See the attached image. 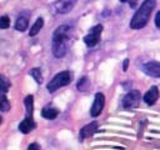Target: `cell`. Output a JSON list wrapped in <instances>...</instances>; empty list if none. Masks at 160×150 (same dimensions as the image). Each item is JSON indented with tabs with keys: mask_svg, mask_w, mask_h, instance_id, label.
<instances>
[{
	"mask_svg": "<svg viewBox=\"0 0 160 150\" xmlns=\"http://www.w3.org/2000/svg\"><path fill=\"white\" fill-rule=\"evenodd\" d=\"M72 35V28L69 25H60L56 28L51 40V50L55 58H62L66 55L68 49L71 45Z\"/></svg>",
	"mask_w": 160,
	"mask_h": 150,
	"instance_id": "cell-1",
	"label": "cell"
},
{
	"mask_svg": "<svg viewBox=\"0 0 160 150\" xmlns=\"http://www.w3.org/2000/svg\"><path fill=\"white\" fill-rule=\"evenodd\" d=\"M155 5H156V0H145L141 4V6L136 10V12L134 14V16H132V19L130 21V28L131 29H141V28H144L148 24Z\"/></svg>",
	"mask_w": 160,
	"mask_h": 150,
	"instance_id": "cell-2",
	"label": "cell"
},
{
	"mask_svg": "<svg viewBox=\"0 0 160 150\" xmlns=\"http://www.w3.org/2000/svg\"><path fill=\"white\" fill-rule=\"evenodd\" d=\"M71 79H72V75L70 71L65 70V71H61L59 74H56L48 84V91L49 92H54L55 90L62 88V86H66L71 82Z\"/></svg>",
	"mask_w": 160,
	"mask_h": 150,
	"instance_id": "cell-3",
	"label": "cell"
},
{
	"mask_svg": "<svg viewBox=\"0 0 160 150\" xmlns=\"http://www.w3.org/2000/svg\"><path fill=\"white\" fill-rule=\"evenodd\" d=\"M140 99H141V95H140V91L139 90H130L124 98H122V108L126 109V110H131V109H135L139 106L140 104Z\"/></svg>",
	"mask_w": 160,
	"mask_h": 150,
	"instance_id": "cell-4",
	"label": "cell"
},
{
	"mask_svg": "<svg viewBox=\"0 0 160 150\" xmlns=\"http://www.w3.org/2000/svg\"><path fill=\"white\" fill-rule=\"evenodd\" d=\"M101 32H102V25H101V24L92 26V28L90 29L89 34H88V35L84 38V42H85V44H86L89 48L95 46V45L99 42V40H100Z\"/></svg>",
	"mask_w": 160,
	"mask_h": 150,
	"instance_id": "cell-5",
	"label": "cell"
},
{
	"mask_svg": "<svg viewBox=\"0 0 160 150\" xmlns=\"http://www.w3.org/2000/svg\"><path fill=\"white\" fill-rule=\"evenodd\" d=\"M104 105H105V96L102 92H96L95 94V98H94V102L91 105V109H90V115L92 118H96L101 114L102 109H104Z\"/></svg>",
	"mask_w": 160,
	"mask_h": 150,
	"instance_id": "cell-6",
	"label": "cell"
},
{
	"mask_svg": "<svg viewBox=\"0 0 160 150\" xmlns=\"http://www.w3.org/2000/svg\"><path fill=\"white\" fill-rule=\"evenodd\" d=\"M76 1L78 0H56L54 4V8L59 14H68L72 10Z\"/></svg>",
	"mask_w": 160,
	"mask_h": 150,
	"instance_id": "cell-7",
	"label": "cell"
},
{
	"mask_svg": "<svg viewBox=\"0 0 160 150\" xmlns=\"http://www.w3.org/2000/svg\"><path fill=\"white\" fill-rule=\"evenodd\" d=\"M30 11L28 10H24L20 12V15L18 16L16 21H15V29L18 31H25L28 29V25H29V19H30Z\"/></svg>",
	"mask_w": 160,
	"mask_h": 150,
	"instance_id": "cell-8",
	"label": "cell"
},
{
	"mask_svg": "<svg viewBox=\"0 0 160 150\" xmlns=\"http://www.w3.org/2000/svg\"><path fill=\"white\" fill-rule=\"evenodd\" d=\"M142 71L152 78H160V62L158 61H149L142 65Z\"/></svg>",
	"mask_w": 160,
	"mask_h": 150,
	"instance_id": "cell-9",
	"label": "cell"
},
{
	"mask_svg": "<svg viewBox=\"0 0 160 150\" xmlns=\"http://www.w3.org/2000/svg\"><path fill=\"white\" fill-rule=\"evenodd\" d=\"M98 129H99V124L96 121H92V122L82 126L81 130H80V132H79V139L80 140H84L86 138H90L91 135H94L98 131Z\"/></svg>",
	"mask_w": 160,
	"mask_h": 150,
	"instance_id": "cell-10",
	"label": "cell"
},
{
	"mask_svg": "<svg viewBox=\"0 0 160 150\" xmlns=\"http://www.w3.org/2000/svg\"><path fill=\"white\" fill-rule=\"evenodd\" d=\"M159 95H160V92H159L158 86H151V88L145 92V95H144V101H145L148 105H154V104L158 101Z\"/></svg>",
	"mask_w": 160,
	"mask_h": 150,
	"instance_id": "cell-11",
	"label": "cell"
},
{
	"mask_svg": "<svg viewBox=\"0 0 160 150\" xmlns=\"http://www.w3.org/2000/svg\"><path fill=\"white\" fill-rule=\"evenodd\" d=\"M35 122H34V119L32 116H26L20 124H19V131L22 132V134H29L30 131H32L35 129Z\"/></svg>",
	"mask_w": 160,
	"mask_h": 150,
	"instance_id": "cell-12",
	"label": "cell"
},
{
	"mask_svg": "<svg viewBox=\"0 0 160 150\" xmlns=\"http://www.w3.org/2000/svg\"><path fill=\"white\" fill-rule=\"evenodd\" d=\"M41 115L42 118L45 119H49V120H52L55 119L58 115H59V110L52 108V106H45L42 110H41Z\"/></svg>",
	"mask_w": 160,
	"mask_h": 150,
	"instance_id": "cell-13",
	"label": "cell"
},
{
	"mask_svg": "<svg viewBox=\"0 0 160 150\" xmlns=\"http://www.w3.org/2000/svg\"><path fill=\"white\" fill-rule=\"evenodd\" d=\"M42 26H44V19H42V18H38V19L35 20V22L32 24V26L30 28L29 35H30V36H35V35L41 30Z\"/></svg>",
	"mask_w": 160,
	"mask_h": 150,
	"instance_id": "cell-14",
	"label": "cell"
},
{
	"mask_svg": "<svg viewBox=\"0 0 160 150\" xmlns=\"http://www.w3.org/2000/svg\"><path fill=\"white\" fill-rule=\"evenodd\" d=\"M25 108H26V116H32L34 112V96L28 95L25 98Z\"/></svg>",
	"mask_w": 160,
	"mask_h": 150,
	"instance_id": "cell-15",
	"label": "cell"
},
{
	"mask_svg": "<svg viewBox=\"0 0 160 150\" xmlns=\"http://www.w3.org/2000/svg\"><path fill=\"white\" fill-rule=\"evenodd\" d=\"M30 75L34 78V80L38 82V84H41L42 82V74H41V70L39 68H34L30 70Z\"/></svg>",
	"mask_w": 160,
	"mask_h": 150,
	"instance_id": "cell-16",
	"label": "cell"
},
{
	"mask_svg": "<svg viewBox=\"0 0 160 150\" xmlns=\"http://www.w3.org/2000/svg\"><path fill=\"white\" fill-rule=\"evenodd\" d=\"M89 85H90V82H89L88 78L84 76V78H81V79L79 80V82H78V89H79V91H85V90L89 88Z\"/></svg>",
	"mask_w": 160,
	"mask_h": 150,
	"instance_id": "cell-17",
	"label": "cell"
},
{
	"mask_svg": "<svg viewBox=\"0 0 160 150\" xmlns=\"http://www.w3.org/2000/svg\"><path fill=\"white\" fill-rule=\"evenodd\" d=\"M9 110H10V102H9L8 98H6V95L2 92V96H1V111L6 112Z\"/></svg>",
	"mask_w": 160,
	"mask_h": 150,
	"instance_id": "cell-18",
	"label": "cell"
},
{
	"mask_svg": "<svg viewBox=\"0 0 160 150\" xmlns=\"http://www.w3.org/2000/svg\"><path fill=\"white\" fill-rule=\"evenodd\" d=\"M9 25H10L9 18H8L6 15H2V16L0 18V28H1V29H8Z\"/></svg>",
	"mask_w": 160,
	"mask_h": 150,
	"instance_id": "cell-19",
	"label": "cell"
},
{
	"mask_svg": "<svg viewBox=\"0 0 160 150\" xmlns=\"http://www.w3.org/2000/svg\"><path fill=\"white\" fill-rule=\"evenodd\" d=\"M1 85H2V92L5 94V92L8 91V89L10 88V82L5 79V76H4V75H1Z\"/></svg>",
	"mask_w": 160,
	"mask_h": 150,
	"instance_id": "cell-20",
	"label": "cell"
},
{
	"mask_svg": "<svg viewBox=\"0 0 160 150\" xmlns=\"http://www.w3.org/2000/svg\"><path fill=\"white\" fill-rule=\"evenodd\" d=\"M28 150H40V146H39V144L32 142V144H30V145L28 146Z\"/></svg>",
	"mask_w": 160,
	"mask_h": 150,
	"instance_id": "cell-21",
	"label": "cell"
},
{
	"mask_svg": "<svg viewBox=\"0 0 160 150\" xmlns=\"http://www.w3.org/2000/svg\"><path fill=\"white\" fill-rule=\"evenodd\" d=\"M155 25H156V28L160 29V11H158L155 15Z\"/></svg>",
	"mask_w": 160,
	"mask_h": 150,
	"instance_id": "cell-22",
	"label": "cell"
},
{
	"mask_svg": "<svg viewBox=\"0 0 160 150\" xmlns=\"http://www.w3.org/2000/svg\"><path fill=\"white\" fill-rule=\"evenodd\" d=\"M128 65H129V59H125V60H124V65H122V70H124V71L128 70Z\"/></svg>",
	"mask_w": 160,
	"mask_h": 150,
	"instance_id": "cell-23",
	"label": "cell"
},
{
	"mask_svg": "<svg viewBox=\"0 0 160 150\" xmlns=\"http://www.w3.org/2000/svg\"><path fill=\"white\" fill-rule=\"evenodd\" d=\"M128 2H129V5H130V8H135L136 4H138V0H129Z\"/></svg>",
	"mask_w": 160,
	"mask_h": 150,
	"instance_id": "cell-24",
	"label": "cell"
},
{
	"mask_svg": "<svg viewBox=\"0 0 160 150\" xmlns=\"http://www.w3.org/2000/svg\"><path fill=\"white\" fill-rule=\"evenodd\" d=\"M121 2H126V1H129V0H120Z\"/></svg>",
	"mask_w": 160,
	"mask_h": 150,
	"instance_id": "cell-25",
	"label": "cell"
}]
</instances>
